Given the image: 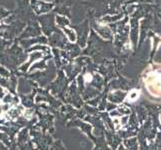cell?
I'll list each match as a JSON object with an SVG mask.
<instances>
[{
    "label": "cell",
    "mask_w": 161,
    "mask_h": 150,
    "mask_svg": "<svg viewBox=\"0 0 161 150\" xmlns=\"http://www.w3.org/2000/svg\"><path fill=\"white\" fill-rule=\"evenodd\" d=\"M145 84L153 96L161 97V73L155 72L150 74L145 80Z\"/></svg>",
    "instance_id": "cell-1"
},
{
    "label": "cell",
    "mask_w": 161,
    "mask_h": 150,
    "mask_svg": "<svg viewBox=\"0 0 161 150\" xmlns=\"http://www.w3.org/2000/svg\"><path fill=\"white\" fill-rule=\"evenodd\" d=\"M22 112H23V108L20 107V106H18V107H17V106H15V107L11 108L8 111V116H9V118L15 119V118L18 117V116L21 115Z\"/></svg>",
    "instance_id": "cell-2"
},
{
    "label": "cell",
    "mask_w": 161,
    "mask_h": 150,
    "mask_svg": "<svg viewBox=\"0 0 161 150\" xmlns=\"http://www.w3.org/2000/svg\"><path fill=\"white\" fill-rule=\"evenodd\" d=\"M139 97H140V90L133 89L129 92V94L127 95V97L125 100L129 101V102H135V101H136Z\"/></svg>",
    "instance_id": "cell-3"
},
{
    "label": "cell",
    "mask_w": 161,
    "mask_h": 150,
    "mask_svg": "<svg viewBox=\"0 0 161 150\" xmlns=\"http://www.w3.org/2000/svg\"><path fill=\"white\" fill-rule=\"evenodd\" d=\"M27 81L24 79H20L19 80V84H18V92L21 93H27L30 90V88L27 87Z\"/></svg>",
    "instance_id": "cell-4"
},
{
    "label": "cell",
    "mask_w": 161,
    "mask_h": 150,
    "mask_svg": "<svg viewBox=\"0 0 161 150\" xmlns=\"http://www.w3.org/2000/svg\"><path fill=\"white\" fill-rule=\"evenodd\" d=\"M0 141L3 142L6 146H11L12 145V140L11 137H10L9 134L4 133V132H0Z\"/></svg>",
    "instance_id": "cell-5"
},
{
    "label": "cell",
    "mask_w": 161,
    "mask_h": 150,
    "mask_svg": "<svg viewBox=\"0 0 161 150\" xmlns=\"http://www.w3.org/2000/svg\"><path fill=\"white\" fill-rule=\"evenodd\" d=\"M17 87V78L15 76H12L11 78H9V86L8 89L11 91L12 93L15 92V88Z\"/></svg>",
    "instance_id": "cell-6"
},
{
    "label": "cell",
    "mask_w": 161,
    "mask_h": 150,
    "mask_svg": "<svg viewBox=\"0 0 161 150\" xmlns=\"http://www.w3.org/2000/svg\"><path fill=\"white\" fill-rule=\"evenodd\" d=\"M13 98H14V96L12 95V94H6L3 98V103L7 104V105L12 104V102H13Z\"/></svg>",
    "instance_id": "cell-7"
},
{
    "label": "cell",
    "mask_w": 161,
    "mask_h": 150,
    "mask_svg": "<svg viewBox=\"0 0 161 150\" xmlns=\"http://www.w3.org/2000/svg\"><path fill=\"white\" fill-rule=\"evenodd\" d=\"M26 136H27V131L24 129V130H22L18 134V142H19V144H22L23 142H25V138H26Z\"/></svg>",
    "instance_id": "cell-8"
},
{
    "label": "cell",
    "mask_w": 161,
    "mask_h": 150,
    "mask_svg": "<svg viewBox=\"0 0 161 150\" xmlns=\"http://www.w3.org/2000/svg\"><path fill=\"white\" fill-rule=\"evenodd\" d=\"M0 75H1L3 78H8L9 75H10V73H9V71L6 69V68L0 66Z\"/></svg>",
    "instance_id": "cell-9"
},
{
    "label": "cell",
    "mask_w": 161,
    "mask_h": 150,
    "mask_svg": "<svg viewBox=\"0 0 161 150\" xmlns=\"http://www.w3.org/2000/svg\"><path fill=\"white\" fill-rule=\"evenodd\" d=\"M91 80H92L91 74H86V75H85V81H86V82H90Z\"/></svg>",
    "instance_id": "cell-10"
},
{
    "label": "cell",
    "mask_w": 161,
    "mask_h": 150,
    "mask_svg": "<svg viewBox=\"0 0 161 150\" xmlns=\"http://www.w3.org/2000/svg\"><path fill=\"white\" fill-rule=\"evenodd\" d=\"M4 96H5V93H4V91H3V89L1 88V86H0V99H3L4 98Z\"/></svg>",
    "instance_id": "cell-11"
},
{
    "label": "cell",
    "mask_w": 161,
    "mask_h": 150,
    "mask_svg": "<svg viewBox=\"0 0 161 150\" xmlns=\"http://www.w3.org/2000/svg\"><path fill=\"white\" fill-rule=\"evenodd\" d=\"M0 150H7V148L1 143V142H0Z\"/></svg>",
    "instance_id": "cell-12"
},
{
    "label": "cell",
    "mask_w": 161,
    "mask_h": 150,
    "mask_svg": "<svg viewBox=\"0 0 161 150\" xmlns=\"http://www.w3.org/2000/svg\"><path fill=\"white\" fill-rule=\"evenodd\" d=\"M160 122H161V114H160Z\"/></svg>",
    "instance_id": "cell-13"
}]
</instances>
